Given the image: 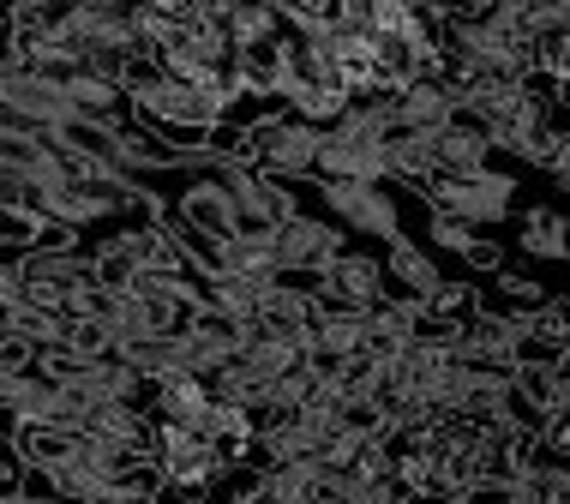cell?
Segmentation results:
<instances>
[{"label": "cell", "instance_id": "1", "mask_svg": "<svg viewBox=\"0 0 570 504\" xmlns=\"http://www.w3.org/2000/svg\"><path fill=\"white\" fill-rule=\"evenodd\" d=\"M318 150H325V127L301 115H271L258 127H246V162L258 175L283 180V187H301V180H318Z\"/></svg>", "mask_w": 570, "mask_h": 504}, {"label": "cell", "instance_id": "2", "mask_svg": "<svg viewBox=\"0 0 570 504\" xmlns=\"http://www.w3.org/2000/svg\"><path fill=\"white\" fill-rule=\"evenodd\" d=\"M318 210H325L331 223H343L348 235L379 240V247L409 240L403 235V198H396L391 180H325V187H318Z\"/></svg>", "mask_w": 570, "mask_h": 504}, {"label": "cell", "instance_id": "3", "mask_svg": "<svg viewBox=\"0 0 570 504\" xmlns=\"http://www.w3.org/2000/svg\"><path fill=\"white\" fill-rule=\"evenodd\" d=\"M210 168H217V180L228 187V198H235L240 240H276L288 223L301 217V198H295V187H283V180L258 175L253 162H210Z\"/></svg>", "mask_w": 570, "mask_h": 504}, {"label": "cell", "instance_id": "4", "mask_svg": "<svg viewBox=\"0 0 570 504\" xmlns=\"http://www.w3.org/2000/svg\"><path fill=\"white\" fill-rule=\"evenodd\" d=\"M348 247H354V235L343 223H331L325 210H301V217L276 235V265L295 283H318Z\"/></svg>", "mask_w": 570, "mask_h": 504}, {"label": "cell", "instance_id": "5", "mask_svg": "<svg viewBox=\"0 0 570 504\" xmlns=\"http://www.w3.org/2000/svg\"><path fill=\"white\" fill-rule=\"evenodd\" d=\"M426 210H444V217H456L469 228H492L517 210V175L487 168V175H469V180H433L426 187Z\"/></svg>", "mask_w": 570, "mask_h": 504}, {"label": "cell", "instance_id": "6", "mask_svg": "<svg viewBox=\"0 0 570 504\" xmlns=\"http://www.w3.org/2000/svg\"><path fill=\"white\" fill-rule=\"evenodd\" d=\"M318 307H336V313H379L391 300V270H384V253L373 247H348L325 277L313 283Z\"/></svg>", "mask_w": 570, "mask_h": 504}, {"label": "cell", "instance_id": "7", "mask_svg": "<svg viewBox=\"0 0 570 504\" xmlns=\"http://www.w3.org/2000/svg\"><path fill=\"white\" fill-rule=\"evenodd\" d=\"M157 468H163V481H168V486H180V493L205 498V493H210V481H217L228 463L217 456V445H205L198 433H180V426H163Z\"/></svg>", "mask_w": 570, "mask_h": 504}, {"label": "cell", "instance_id": "8", "mask_svg": "<svg viewBox=\"0 0 570 504\" xmlns=\"http://www.w3.org/2000/svg\"><path fill=\"white\" fill-rule=\"evenodd\" d=\"M384 270H391V300H403V307H426V300L451 283L421 240H396V247H384Z\"/></svg>", "mask_w": 570, "mask_h": 504}, {"label": "cell", "instance_id": "9", "mask_svg": "<svg viewBox=\"0 0 570 504\" xmlns=\"http://www.w3.org/2000/svg\"><path fill=\"white\" fill-rule=\"evenodd\" d=\"M456 355L469 360V366H487V373H517V360H522V343H517L511 318H499V313H481L469 330L456 336Z\"/></svg>", "mask_w": 570, "mask_h": 504}, {"label": "cell", "instance_id": "10", "mask_svg": "<svg viewBox=\"0 0 570 504\" xmlns=\"http://www.w3.org/2000/svg\"><path fill=\"white\" fill-rule=\"evenodd\" d=\"M456 90L444 79H421L409 90H396V115H403V132H421V139H439L444 127L456 120Z\"/></svg>", "mask_w": 570, "mask_h": 504}, {"label": "cell", "instance_id": "11", "mask_svg": "<svg viewBox=\"0 0 570 504\" xmlns=\"http://www.w3.org/2000/svg\"><path fill=\"white\" fill-rule=\"evenodd\" d=\"M517 247L529 258H564L570 253V217L559 205H529L517 217Z\"/></svg>", "mask_w": 570, "mask_h": 504}, {"label": "cell", "instance_id": "12", "mask_svg": "<svg viewBox=\"0 0 570 504\" xmlns=\"http://www.w3.org/2000/svg\"><path fill=\"white\" fill-rule=\"evenodd\" d=\"M517 396L529 408H541V415H552L559 403H570V378L559 373V366H547V360H522L517 366Z\"/></svg>", "mask_w": 570, "mask_h": 504}, {"label": "cell", "instance_id": "13", "mask_svg": "<svg viewBox=\"0 0 570 504\" xmlns=\"http://www.w3.org/2000/svg\"><path fill=\"white\" fill-rule=\"evenodd\" d=\"M426 240H433V247H444V253H469L474 247V240H481V235H474V228L469 223H456V217H444V210H426Z\"/></svg>", "mask_w": 570, "mask_h": 504}, {"label": "cell", "instance_id": "14", "mask_svg": "<svg viewBox=\"0 0 570 504\" xmlns=\"http://www.w3.org/2000/svg\"><path fill=\"white\" fill-rule=\"evenodd\" d=\"M456 504H517V481H474L456 493Z\"/></svg>", "mask_w": 570, "mask_h": 504}, {"label": "cell", "instance_id": "15", "mask_svg": "<svg viewBox=\"0 0 570 504\" xmlns=\"http://www.w3.org/2000/svg\"><path fill=\"white\" fill-rule=\"evenodd\" d=\"M462 265H474V270H492V277H499V265H504V253L492 247V240H474L469 253H462Z\"/></svg>", "mask_w": 570, "mask_h": 504}, {"label": "cell", "instance_id": "16", "mask_svg": "<svg viewBox=\"0 0 570 504\" xmlns=\"http://www.w3.org/2000/svg\"><path fill=\"white\" fill-rule=\"evenodd\" d=\"M552 187H559V192L570 198V150H564V162H559V168H552Z\"/></svg>", "mask_w": 570, "mask_h": 504}]
</instances>
